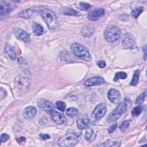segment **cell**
Here are the masks:
<instances>
[{
  "instance_id": "obj_1",
  "label": "cell",
  "mask_w": 147,
  "mask_h": 147,
  "mask_svg": "<svg viewBox=\"0 0 147 147\" xmlns=\"http://www.w3.org/2000/svg\"><path fill=\"white\" fill-rule=\"evenodd\" d=\"M39 13L50 29H54L57 27L58 25L57 18L53 11L48 8L41 7Z\"/></svg>"
},
{
  "instance_id": "obj_2",
  "label": "cell",
  "mask_w": 147,
  "mask_h": 147,
  "mask_svg": "<svg viewBox=\"0 0 147 147\" xmlns=\"http://www.w3.org/2000/svg\"><path fill=\"white\" fill-rule=\"evenodd\" d=\"M130 102V99L126 98L123 101L121 102L109 114L107 117V122L111 123L118 120L126 111L127 109V104Z\"/></svg>"
},
{
  "instance_id": "obj_3",
  "label": "cell",
  "mask_w": 147,
  "mask_h": 147,
  "mask_svg": "<svg viewBox=\"0 0 147 147\" xmlns=\"http://www.w3.org/2000/svg\"><path fill=\"white\" fill-rule=\"evenodd\" d=\"M71 49L73 54L76 57L84 61H89L90 60L89 51L84 45L74 42L71 45Z\"/></svg>"
},
{
  "instance_id": "obj_4",
  "label": "cell",
  "mask_w": 147,
  "mask_h": 147,
  "mask_svg": "<svg viewBox=\"0 0 147 147\" xmlns=\"http://www.w3.org/2000/svg\"><path fill=\"white\" fill-rule=\"evenodd\" d=\"M78 142V137L75 133H68L60 137L57 141V144L62 147H69L75 145Z\"/></svg>"
},
{
  "instance_id": "obj_5",
  "label": "cell",
  "mask_w": 147,
  "mask_h": 147,
  "mask_svg": "<svg viewBox=\"0 0 147 147\" xmlns=\"http://www.w3.org/2000/svg\"><path fill=\"white\" fill-rule=\"evenodd\" d=\"M121 29L116 25H111L107 27L104 32L105 39L110 42L116 41L119 38Z\"/></svg>"
},
{
  "instance_id": "obj_6",
  "label": "cell",
  "mask_w": 147,
  "mask_h": 147,
  "mask_svg": "<svg viewBox=\"0 0 147 147\" xmlns=\"http://www.w3.org/2000/svg\"><path fill=\"white\" fill-rule=\"evenodd\" d=\"M15 86L16 89L18 92L22 94L26 92L29 87V81L28 78L22 75L18 76L16 78Z\"/></svg>"
},
{
  "instance_id": "obj_7",
  "label": "cell",
  "mask_w": 147,
  "mask_h": 147,
  "mask_svg": "<svg viewBox=\"0 0 147 147\" xmlns=\"http://www.w3.org/2000/svg\"><path fill=\"white\" fill-rule=\"evenodd\" d=\"M107 106L104 103L98 105L91 114V119L93 122L96 121L102 118L106 113Z\"/></svg>"
},
{
  "instance_id": "obj_8",
  "label": "cell",
  "mask_w": 147,
  "mask_h": 147,
  "mask_svg": "<svg viewBox=\"0 0 147 147\" xmlns=\"http://www.w3.org/2000/svg\"><path fill=\"white\" fill-rule=\"evenodd\" d=\"M122 45L125 49H132L135 47V40L132 34L126 33L123 35L122 40Z\"/></svg>"
},
{
  "instance_id": "obj_9",
  "label": "cell",
  "mask_w": 147,
  "mask_h": 147,
  "mask_svg": "<svg viewBox=\"0 0 147 147\" xmlns=\"http://www.w3.org/2000/svg\"><path fill=\"white\" fill-rule=\"evenodd\" d=\"M41 8V7H33L31 8L26 9L21 11L19 14V16L25 19L31 18L34 16L37 12H40Z\"/></svg>"
},
{
  "instance_id": "obj_10",
  "label": "cell",
  "mask_w": 147,
  "mask_h": 147,
  "mask_svg": "<svg viewBox=\"0 0 147 147\" xmlns=\"http://www.w3.org/2000/svg\"><path fill=\"white\" fill-rule=\"evenodd\" d=\"M16 7L15 5L7 2H5L3 1H1V9H0V13L1 16H6L10 14Z\"/></svg>"
},
{
  "instance_id": "obj_11",
  "label": "cell",
  "mask_w": 147,
  "mask_h": 147,
  "mask_svg": "<svg viewBox=\"0 0 147 147\" xmlns=\"http://www.w3.org/2000/svg\"><path fill=\"white\" fill-rule=\"evenodd\" d=\"M37 105L40 109L48 113L52 111L54 109L53 103L44 99H39L37 101Z\"/></svg>"
},
{
  "instance_id": "obj_12",
  "label": "cell",
  "mask_w": 147,
  "mask_h": 147,
  "mask_svg": "<svg viewBox=\"0 0 147 147\" xmlns=\"http://www.w3.org/2000/svg\"><path fill=\"white\" fill-rule=\"evenodd\" d=\"M13 32L14 35L17 38L26 42L30 41V37L29 34L23 29L18 28H14Z\"/></svg>"
},
{
  "instance_id": "obj_13",
  "label": "cell",
  "mask_w": 147,
  "mask_h": 147,
  "mask_svg": "<svg viewBox=\"0 0 147 147\" xmlns=\"http://www.w3.org/2000/svg\"><path fill=\"white\" fill-rule=\"evenodd\" d=\"M107 97L111 103L117 104L120 100L121 94L118 90L115 89H110L108 91Z\"/></svg>"
},
{
  "instance_id": "obj_14",
  "label": "cell",
  "mask_w": 147,
  "mask_h": 147,
  "mask_svg": "<svg viewBox=\"0 0 147 147\" xmlns=\"http://www.w3.org/2000/svg\"><path fill=\"white\" fill-rule=\"evenodd\" d=\"M90 123V119L88 117L87 114L82 115L78 119L76 122L77 127L78 129L80 130H83L86 129Z\"/></svg>"
},
{
  "instance_id": "obj_15",
  "label": "cell",
  "mask_w": 147,
  "mask_h": 147,
  "mask_svg": "<svg viewBox=\"0 0 147 147\" xmlns=\"http://www.w3.org/2000/svg\"><path fill=\"white\" fill-rule=\"evenodd\" d=\"M105 83V80L99 76L91 77L86 80L84 85L87 87H91L95 85H100Z\"/></svg>"
},
{
  "instance_id": "obj_16",
  "label": "cell",
  "mask_w": 147,
  "mask_h": 147,
  "mask_svg": "<svg viewBox=\"0 0 147 147\" xmlns=\"http://www.w3.org/2000/svg\"><path fill=\"white\" fill-rule=\"evenodd\" d=\"M36 109L33 106H28L26 107L23 112L24 117L28 120H30L34 118L36 115Z\"/></svg>"
},
{
  "instance_id": "obj_17",
  "label": "cell",
  "mask_w": 147,
  "mask_h": 147,
  "mask_svg": "<svg viewBox=\"0 0 147 147\" xmlns=\"http://www.w3.org/2000/svg\"><path fill=\"white\" fill-rule=\"evenodd\" d=\"M105 14V9L103 8H98L95 9L88 14V18L91 21L98 20L101 16Z\"/></svg>"
},
{
  "instance_id": "obj_18",
  "label": "cell",
  "mask_w": 147,
  "mask_h": 147,
  "mask_svg": "<svg viewBox=\"0 0 147 147\" xmlns=\"http://www.w3.org/2000/svg\"><path fill=\"white\" fill-rule=\"evenodd\" d=\"M18 66L24 75H28L30 74L29 67L26 60L23 57H19L17 60Z\"/></svg>"
},
{
  "instance_id": "obj_19",
  "label": "cell",
  "mask_w": 147,
  "mask_h": 147,
  "mask_svg": "<svg viewBox=\"0 0 147 147\" xmlns=\"http://www.w3.org/2000/svg\"><path fill=\"white\" fill-rule=\"evenodd\" d=\"M51 117L52 120L57 124H63L65 123L66 121L64 115L58 111H53L52 113Z\"/></svg>"
},
{
  "instance_id": "obj_20",
  "label": "cell",
  "mask_w": 147,
  "mask_h": 147,
  "mask_svg": "<svg viewBox=\"0 0 147 147\" xmlns=\"http://www.w3.org/2000/svg\"><path fill=\"white\" fill-rule=\"evenodd\" d=\"M95 28L92 25H87L84 26L81 30V34L85 37H89L92 35Z\"/></svg>"
},
{
  "instance_id": "obj_21",
  "label": "cell",
  "mask_w": 147,
  "mask_h": 147,
  "mask_svg": "<svg viewBox=\"0 0 147 147\" xmlns=\"http://www.w3.org/2000/svg\"><path fill=\"white\" fill-rule=\"evenodd\" d=\"M60 57L61 60L66 62H74L76 60L75 57L67 51H63L60 55Z\"/></svg>"
},
{
  "instance_id": "obj_22",
  "label": "cell",
  "mask_w": 147,
  "mask_h": 147,
  "mask_svg": "<svg viewBox=\"0 0 147 147\" xmlns=\"http://www.w3.org/2000/svg\"><path fill=\"white\" fill-rule=\"evenodd\" d=\"M96 137V133L93 129L88 128L86 130L84 137L85 139L89 142L94 141Z\"/></svg>"
},
{
  "instance_id": "obj_23",
  "label": "cell",
  "mask_w": 147,
  "mask_h": 147,
  "mask_svg": "<svg viewBox=\"0 0 147 147\" xmlns=\"http://www.w3.org/2000/svg\"><path fill=\"white\" fill-rule=\"evenodd\" d=\"M60 12L64 14L67 16H79L80 15V13L78 11H76L71 7H63L60 10Z\"/></svg>"
},
{
  "instance_id": "obj_24",
  "label": "cell",
  "mask_w": 147,
  "mask_h": 147,
  "mask_svg": "<svg viewBox=\"0 0 147 147\" xmlns=\"http://www.w3.org/2000/svg\"><path fill=\"white\" fill-rule=\"evenodd\" d=\"M121 145V140L117 138H113L109 140L106 142H104L103 144H100L99 146H119Z\"/></svg>"
},
{
  "instance_id": "obj_25",
  "label": "cell",
  "mask_w": 147,
  "mask_h": 147,
  "mask_svg": "<svg viewBox=\"0 0 147 147\" xmlns=\"http://www.w3.org/2000/svg\"><path fill=\"white\" fill-rule=\"evenodd\" d=\"M5 52L9 57L11 60H15L16 58V55L15 54L14 51L13 49V48L10 45V44H7L6 47H5Z\"/></svg>"
},
{
  "instance_id": "obj_26",
  "label": "cell",
  "mask_w": 147,
  "mask_h": 147,
  "mask_svg": "<svg viewBox=\"0 0 147 147\" xmlns=\"http://www.w3.org/2000/svg\"><path fill=\"white\" fill-rule=\"evenodd\" d=\"M32 29L34 34L36 36H41L44 30L42 27L38 23L34 22L32 25Z\"/></svg>"
},
{
  "instance_id": "obj_27",
  "label": "cell",
  "mask_w": 147,
  "mask_h": 147,
  "mask_svg": "<svg viewBox=\"0 0 147 147\" xmlns=\"http://www.w3.org/2000/svg\"><path fill=\"white\" fill-rule=\"evenodd\" d=\"M139 77H140V71L137 69L134 71V75L133 76V78L130 82L131 86H136L137 84L139 81Z\"/></svg>"
},
{
  "instance_id": "obj_28",
  "label": "cell",
  "mask_w": 147,
  "mask_h": 147,
  "mask_svg": "<svg viewBox=\"0 0 147 147\" xmlns=\"http://www.w3.org/2000/svg\"><path fill=\"white\" fill-rule=\"evenodd\" d=\"M143 10H144V7L142 6L137 7L132 10L131 14L135 18H137L138 16L140 15V14L143 11Z\"/></svg>"
},
{
  "instance_id": "obj_29",
  "label": "cell",
  "mask_w": 147,
  "mask_h": 147,
  "mask_svg": "<svg viewBox=\"0 0 147 147\" xmlns=\"http://www.w3.org/2000/svg\"><path fill=\"white\" fill-rule=\"evenodd\" d=\"M65 113L68 116L73 117L78 114V110L75 107H69L65 110Z\"/></svg>"
},
{
  "instance_id": "obj_30",
  "label": "cell",
  "mask_w": 147,
  "mask_h": 147,
  "mask_svg": "<svg viewBox=\"0 0 147 147\" xmlns=\"http://www.w3.org/2000/svg\"><path fill=\"white\" fill-rule=\"evenodd\" d=\"M127 74L124 72H118L115 74L114 78V81L117 82L119 79H125L127 78Z\"/></svg>"
},
{
  "instance_id": "obj_31",
  "label": "cell",
  "mask_w": 147,
  "mask_h": 147,
  "mask_svg": "<svg viewBox=\"0 0 147 147\" xmlns=\"http://www.w3.org/2000/svg\"><path fill=\"white\" fill-rule=\"evenodd\" d=\"M146 91L145 90L142 93H141L138 96V98L136 100V105H141V103H142V102L144 101L145 98L146 97Z\"/></svg>"
},
{
  "instance_id": "obj_32",
  "label": "cell",
  "mask_w": 147,
  "mask_h": 147,
  "mask_svg": "<svg viewBox=\"0 0 147 147\" xmlns=\"http://www.w3.org/2000/svg\"><path fill=\"white\" fill-rule=\"evenodd\" d=\"M142 109L143 108L142 106H137L134 107L131 112L133 116H134V117L138 116L141 113L142 111Z\"/></svg>"
},
{
  "instance_id": "obj_33",
  "label": "cell",
  "mask_w": 147,
  "mask_h": 147,
  "mask_svg": "<svg viewBox=\"0 0 147 147\" xmlns=\"http://www.w3.org/2000/svg\"><path fill=\"white\" fill-rule=\"evenodd\" d=\"M130 124V120H126L123 121L121 124L119 126V129L122 131H125L129 126Z\"/></svg>"
},
{
  "instance_id": "obj_34",
  "label": "cell",
  "mask_w": 147,
  "mask_h": 147,
  "mask_svg": "<svg viewBox=\"0 0 147 147\" xmlns=\"http://www.w3.org/2000/svg\"><path fill=\"white\" fill-rule=\"evenodd\" d=\"M56 107L59 110L61 111H64L65 109L66 105L64 102L61 100H58L56 103Z\"/></svg>"
},
{
  "instance_id": "obj_35",
  "label": "cell",
  "mask_w": 147,
  "mask_h": 147,
  "mask_svg": "<svg viewBox=\"0 0 147 147\" xmlns=\"http://www.w3.org/2000/svg\"><path fill=\"white\" fill-rule=\"evenodd\" d=\"M79 7L80 10H82L84 11H87L91 8V5L86 2H80Z\"/></svg>"
},
{
  "instance_id": "obj_36",
  "label": "cell",
  "mask_w": 147,
  "mask_h": 147,
  "mask_svg": "<svg viewBox=\"0 0 147 147\" xmlns=\"http://www.w3.org/2000/svg\"><path fill=\"white\" fill-rule=\"evenodd\" d=\"M9 138H10V137L8 134H7L6 133L2 134L1 136V144L7 141L9 139Z\"/></svg>"
},
{
  "instance_id": "obj_37",
  "label": "cell",
  "mask_w": 147,
  "mask_h": 147,
  "mask_svg": "<svg viewBox=\"0 0 147 147\" xmlns=\"http://www.w3.org/2000/svg\"><path fill=\"white\" fill-rule=\"evenodd\" d=\"M117 123L112 125L111 126H110L109 128H108V131L109 133H113L114 131L115 130V129H117Z\"/></svg>"
},
{
  "instance_id": "obj_38",
  "label": "cell",
  "mask_w": 147,
  "mask_h": 147,
  "mask_svg": "<svg viewBox=\"0 0 147 147\" xmlns=\"http://www.w3.org/2000/svg\"><path fill=\"white\" fill-rule=\"evenodd\" d=\"M106 62L104 60H100L97 63V65H98V67L101 68H105L106 66Z\"/></svg>"
},
{
  "instance_id": "obj_39",
  "label": "cell",
  "mask_w": 147,
  "mask_h": 147,
  "mask_svg": "<svg viewBox=\"0 0 147 147\" xmlns=\"http://www.w3.org/2000/svg\"><path fill=\"white\" fill-rule=\"evenodd\" d=\"M39 136L41 137V138L44 140L50 138V136L47 134H40Z\"/></svg>"
},
{
  "instance_id": "obj_40",
  "label": "cell",
  "mask_w": 147,
  "mask_h": 147,
  "mask_svg": "<svg viewBox=\"0 0 147 147\" xmlns=\"http://www.w3.org/2000/svg\"><path fill=\"white\" fill-rule=\"evenodd\" d=\"M25 140H26V138H25V137H20V138H16V140L17 141V142H18V143H21V142H24L25 141Z\"/></svg>"
},
{
  "instance_id": "obj_41",
  "label": "cell",
  "mask_w": 147,
  "mask_h": 147,
  "mask_svg": "<svg viewBox=\"0 0 147 147\" xmlns=\"http://www.w3.org/2000/svg\"><path fill=\"white\" fill-rule=\"evenodd\" d=\"M40 121H42L41 123H40V125H45L46 123V122H47V118H42V119H41V120Z\"/></svg>"
}]
</instances>
